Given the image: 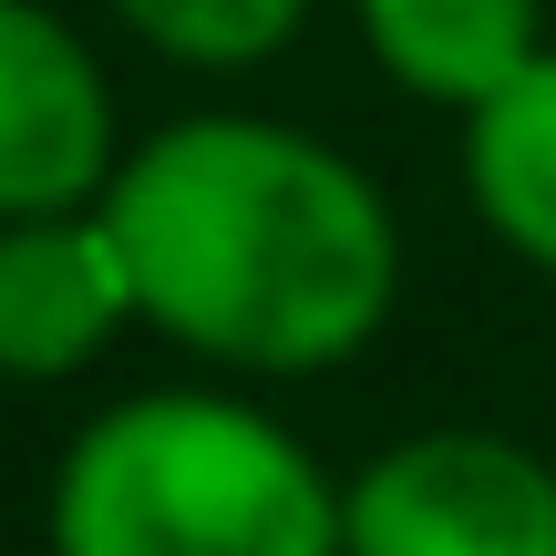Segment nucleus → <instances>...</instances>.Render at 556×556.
Returning <instances> with one entry per match:
<instances>
[{"mask_svg":"<svg viewBox=\"0 0 556 556\" xmlns=\"http://www.w3.org/2000/svg\"><path fill=\"white\" fill-rule=\"evenodd\" d=\"M103 227L135 268V319L217 371L299 381L371 351L402 299L381 186L268 114H186L114 155Z\"/></svg>","mask_w":556,"mask_h":556,"instance_id":"f257e3e1","label":"nucleus"},{"mask_svg":"<svg viewBox=\"0 0 556 556\" xmlns=\"http://www.w3.org/2000/svg\"><path fill=\"white\" fill-rule=\"evenodd\" d=\"M361 556H556V464L505 433H413L340 495Z\"/></svg>","mask_w":556,"mask_h":556,"instance_id":"7ed1b4c3","label":"nucleus"},{"mask_svg":"<svg viewBox=\"0 0 556 556\" xmlns=\"http://www.w3.org/2000/svg\"><path fill=\"white\" fill-rule=\"evenodd\" d=\"M114 155V93L73 21H52L41 0H0V217L93 206Z\"/></svg>","mask_w":556,"mask_h":556,"instance_id":"20e7f679","label":"nucleus"},{"mask_svg":"<svg viewBox=\"0 0 556 556\" xmlns=\"http://www.w3.org/2000/svg\"><path fill=\"white\" fill-rule=\"evenodd\" d=\"M114 11H124L135 41H155L186 73H248V62L299 41L309 0H114Z\"/></svg>","mask_w":556,"mask_h":556,"instance_id":"6e6552de","label":"nucleus"},{"mask_svg":"<svg viewBox=\"0 0 556 556\" xmlns=\"http://www.w3.org/2000/svg\"><path fill=\"white\" fill-rule=\"evenodd\" d=\"M546 11L556 0H361V41H371L392 93L475 114L484 93H505L546 52L536 41Z\"/></svg>","mask_w":556,"mask_h":556,"instance_id":"423d86ee","label":"nucleus"},{"mask_svg":"<svg viewBox=\"0 0 556 556\" xmlns=\"http://www.w3.org/2000/svg\"><path fill=\"white\" fill-rule=\"evenodd\" d=\"M464 197L526 268L556 278V52L464 114Z\"/></svg>","mask_w":556,"mask_h":556,"instance_id":"0eeeda50","label":"nucleus"},{"mask_svg":"<svg viewBox=\"0 0 556 556\" xmlns=\"http://www.w3.org/2000/svg\"><path fill=\"white\" fill-rule=\"evenodd\" d=\"M62 556H319L340 484L319 454L227 392H135L73 433L52 475Z\"/></svg>","mask_w":556,"mask_h":556,"instance_id":"f03ea898","label":"nucleus"},{"mask_svg":"<svg viewBox=\"0 0 556 556\" xmlns=\"http://www.w3.org/2000/svg\"><path fill=\"white\" fill-rule=\"evenodd\" d=\"M124 330H135V268L103 206L0 217V381H73Z\"/></svg>","mask_w":556,"mask_h":556,"instance_id":"39448f33","label":"nucleus"}]
</instances>
